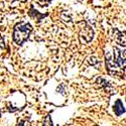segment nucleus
Masks as SVG:
<instances>
[{
	"mask_svg": "<svg viewBox=\"0 0 126 126\" xmlns=\"http://www.w3.org/2000/svg\"><path fill=\"white\" fill-rule=\"evenodd\" d=\"M5 47V45H4V41H3V37L0 34V48H4Z\"/></svg>",
	"mask_w": 126,
	"mask_h": 126,
	"instance_id": "1a4fd4ad",
	"label": "nucleus"
},
{
	"mask_svg": "<svg viewBox=\"0 0 126 126\" xmlns=\"http://www.w3.org/2000/svg\"><path fill=\"white\" fill-rule=\"evenodd\" d=\"M43 124L44 125H52V122H51V119L49 117V115H47V116L46 117V119H45V121H44Z\"/></svg>",
	"mask_w": 126,
	"mask_h": 126,
	"instance_id": "6e6552de",
	"label": "nucleus"
},
{
	"mask_svg": "<svg viewBox=\"0 0 126 126\" xmlns=\"http://www.w3.org/2000/svg\"><path fill=\"white\" fill-rule=\"evenodd\" d=\"M117 44L122 46V47H125V34L120 32V31H118V33H117Z\"/></svg>",
	"mask_w": 126,
	"mask_h": 126,
	"instance_id": "423d86ee",
	"label": "nucleus"
},
{
	"mask_svg": "<svg viewBox=\"0 0 126 126\" xmlns=\"http://www.w3.org/2000/svg\"><path fill=\"white\" fill-rule=\"evenodd\" d=\"M96 82H97L98 84H100L101 86H103V88L105 89V91H109V90H112V88H111V86L109 85L108 81L104 80V79H102V78H98V79L96 80Z\"/></svg>",
	"mask_w": 126,
	"mask_h": 126,
	"instance_id": "39448f33",
	"label": "nucleus"
},
{
	"mask_svg": "<svg viewBox=\"0 0 126 126\" xmlns=\"http://www.w3.org/2000/svg\"><path fill=\"white\" fill-rule=\"evenodd\" d=\"M32 29H33L32 26H31L29 23H25V22L17 23L14 26V31H13L14 43L18 46L23 45L24 41H26L28 39Z\"/></svg>",
	"mask_w": 126,
	"mask_h": 126,
	"instance_id": "f257e3e1",
	"label": "nucleus"
},
{
	"mask_svg": "<svg viewBox=\"0 0 126 126\" xmlns=\"http://www.w3.org/2000/svg\"><path fill=\"white\" fill-rule=\"evenodd\" d=\"M0 117H1V109H0Z\"/></svg>",
	"mask_w": 126,
	"mask_h": 126,
	"instance_id": "9b49d317",
	"label": "nucleus"
},
{
	"mask_svg": "<svg viewBox=\"0 0 126 126\" xmlns=\"http://www.w3.org/2000/svg\"><path fill=\"white\" fill-rule=\"evenodd\" d=\"M12 1H21V2H25L26 0H12Z\"/></svg>",
	"mask_w": 126,
	"mask_h": 126,
	"instance_id": "9d476101",
	"label": "nucleus"
},
{
	"mask_svg": "<svg viewBox=\"0 0 126 126\" xmlns=\"http://www.w3.org/2000/svg\"><path fill=\"white\" fill-rule=\"evenodd\" d=\"M114 62L118 67L125 70V49L114 47Z\"/></svg>",
	"mask_w": 126,
	"mask_h": 126,
	"instance_id": "7ed1b4c3",
	"label": "nucleus"
},
{
	"mask_svg": "<svg viewBox=\"0 0 126 126\" xmlns=\"http://www.w3.org/2000/svg\"><path fill=\"white\" fill-rule=\"evenodd\" d=\"M94 37V31L90 25L85 22L81 23L80 29V40L84 44H89Z\"/></svg>",
	"mask_w": 126,
	"mask_h": 126,
	"instance_id": "f03ea898",
	"label": "nucleus"
},
{
	"mask_svg": "<svg viewBox=\"0 0 126 126\" xmlns=\"http://www.w3.org/2000/svg\"><path fill=\"white\" fill-rule=\"evenodd\" d=\"M35 1L41 6H47L51 2V0H35Z\"/></svg>",
	"mask_w": 126,
	"mask_h": 126,
	"instance_id": "0eeeda50",
	"label": "nucleus"
},
{
	"mask_svg": "<svg viewBox=\"0 0 126 126\" xmlns=\"http://www.w3.org/2000/svg\"><path fill=\"white\" fill-rule=\"evenodd\" d=\"M114 112L116 113V115H118V116L119 115L124 114L125 108H124V105H123L122 101H120V100L116 101V103H115V105H114Z\"/></svg>",
	"mask_w": 126,
	"mask_h": 126,
	"instance_id": "20e7f679",
	"label": "nucleus"
}]
</instances>
